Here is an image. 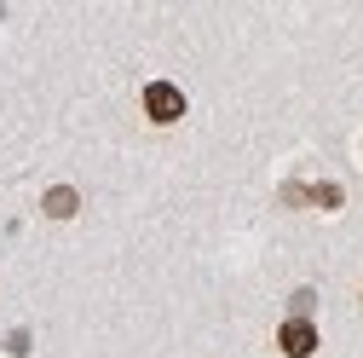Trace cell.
Instances as JSON below:
<instances>
[{
  "label": "cell",
  "instance_id": "cell-3",
  "mask_svg": "<svg viewBox=\"0 0 363 358\" xmlns=\"http://www.w3.org/2000/svg\"><path fill=\"white\" fill-rule=\"evenodd\" d=\"M75 208H81V197H75V185H52V191H47V214H52V219H69Z\"/></svg>",
  "mask_w": 363,
  "mask_h": 358
},
{
  "label": "cell",
  "instance_id": "cell-1",
  "mask_svg": "<svg viewBox=\"0 0 363 358\" xmlns=\"http://www.w3.org/2000/svg\"><path fill=\"white\" fill-rule=\"evenodd\" d=\"M145 116L150 121H179L185 116V93H179L173 81H150L145 87Z\"/></svg>",
  "mask_w": 363,
  "mask_h": 358
},
{
  "label": "cell",
  "instance_id": "cell-2",
  "mask_svg": "<svg viewBox=\"0 0 363 358\" xmlns=\"http://www.w3.org/2000/svg\"><path fill=\"white\" fill-rule=\"evenodd\" d=\"M277 347H283L289 358H311V352H317V330H311L306 318H289V324L277 330Z\"/></svg>",
  "mask_w": 363,
  "mask_h": 358
}]
</instances>
